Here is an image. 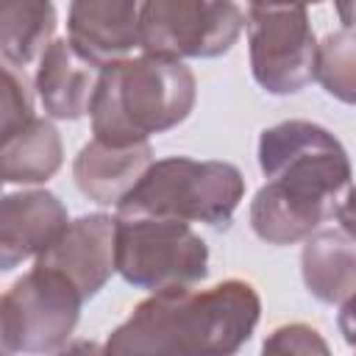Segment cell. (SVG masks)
I'll list each match as a JSON object with an SVG mask.
<instances>
[{"label":"cell","instance_id":"obj_1","mask_svg":"<svg viewBox=\"0 0 356 356\" xmlns=\"http://www.w3.org/2000/svg\"><path fill=\"white\" fill-rule=\"evenodd\" d=\"M259 167L267 184L250 200V228L267 245L306 242L337 214L353 167L342 142L309 120L270 125L259 136Z\"/></svg>","mask_w":356,"mask_h":356},{"label":"cell","instance_id":"obj_2","mask_svg":"<svg viewBox=\"0 0 356 356\" xmlns=\"http://www.w3.org/2000/svg\"><path fill=\"white\" fill-rule=\"evenodd\" d=\"M261 300L250 281L153 292L106 339V356H234L253 337Z\"/></svg>","mask_w":356,"mask_h":356},{"label":"cell","instance_id":"obj_3","mask_svg":"<svg viewBox=\"0 0 356 356\" xmlns=\"http://www.w3.org/2000/svg\"><path fill=\"white\" fill-rule=\"evenodd\" d=\"M195 100L197 81L184 61L142 53L100 72L89 103L92 134L111 147L145 145L153 134L178 128Z\"/></svg>","mask_w":356,"mask_h":356},{"label":"cell","instance_id":"obj_4","mask_svg":"<svg viewBox=\"0 0 356 356\" xmlns=\"http://www.w3.org/2000/svg\"><path fill=\"white\" fill-rule=\"evenodd\" d=\"M245 197V178L231 161L170 156L153 161L114 217H159L228 228Z\"/></svg>","mask_w":356,"mask_h":356},{"label":"cell","instance_id":"obj_5","mask_svg":"<svg viewBox=\"0 0 356 356\" xmlns=\"http://www.w3.org/2000/svg\"><path fill=\"white\" fill-rule=\"evenodd\" d=\"M117 273L150 295L186 289L209 275V245L178 220L117 217Z\"/></svg>","mask_w":356,"mask_h":356},{"label":"cell","instance_id":"obj_6","mask_svg":"<svg viewBox=\"0 0 356 356\" xmlns=\"http://www.w3.org/2000/svg\"><path fill=\"white\" fill-rule=\"evenodd\" d=\"M83 295L78 286L50 267L28 270L0 300L3 356L56 353L70 342L78 325Z\"/></svg>","mask_w":356,"mask_h":356},{"label":"cell","instance_id":"obj_7","mask_svg":"<svg viewBox=\"0 0 356 356\" xmlns=\"http://www.w3.org/2000/svg\"><path fill=\"white\" fill-rule=\"evenodd\" d=\"M245 28V11L211 0H147L139 14V50L172 61L217 58L228 53Z\"/></svg>","mask_w":356,"mask_h":356},{"label":"cell","instance_id":"obj_8","mask_svg":"<svg viewBox=\"0 0 356 356\" xmlns=\"http://www.w3.org/2000/svg\"><path fill=\"white\" fill-rule=\"evenodd\" d=\"M253 81L270 95H295L314 81L317 39L306 6L250 3L245 8Z\"/></svg>","mask_w":356,"mask_h":356},{"label":"cell","instance_id":"obj_9","mask_svg":"<svg viewBox=\"0 0 356 356\" xmlns=\"http://www.w3.org/2000/svg\"><path fill=\"white\" fill-rule=\"evenodd\" d=\"M36 267L58 270L83 300L95 298L117 273V217L97 211L70 220L61 236L36 259Z\"/></svg>","mask_w":356,"mask_h":356},{"label":"cell","instance_id":"obj_10","mask_svg":"<svg viewBox=\"0 0 356 356\" xmlns=\"http://www.w3.org/2000/svg\"><path fill=\"white\" fill-rule=\"evenodd\" d=\"M142 3L134 0H75L67 8V39L97 72L131 58L139 47Z\"/></svg>","mask_w":356,"mask_h":356},{"label":"cell","instance_id":"obj_11","mask_svg":"<svg viewBox=\"0 0 356 356\" xmlns=\"http://www.w3.org/2000/svg\"><path fill=\"white\" fill-rule=\"evenodd\" d=\"M70 225L64 203L47 189L8 192L0 203V267L39 259Z\"/></svg>","mask_w":356,"mask_h":356},{"label":"cell","instance_id":"obj_12","mask_svg":"<svg viewBox=\"0 0 356 356\" xmlns=\"http://www.w3.org/2000/svg\"><path fill=\"white\" fill-rule=\"evenodd\" d=\"M150 142L134 147H111L100 139H89L72 161V178L83 197L100 206H120L150 170Z\"/></svg>","mask_w":356,"mask_h":356},{"label":"cell","instance_id":"obj_13","mask_svg":"<svg viewBox=\"0 0 356 356\" xmlns=\"http://www.w3.org/2000/svg\"><path fill=\"white\" fill-rule=\"evenodd\" d=\"M100 72L78 56L70 39H56L36 64L33 89L53 120H81L89 111Z\"/></svg>","mask_w":356,"mask_h":356},{"label":"cell","instance_id":"obj_14","mask_svg":"<svg viewBox=\"0 0 356 356\" xmlns=\"http://www.w3.org/2000/svg\"><path fill=\"white\" fill-rule=\"evenodd\" d=\"M300 275L320 303H345L356 292V239L342 231H317L300 250Z\"/></svg>","mask_w":356,"mask_h":356},{"label":"cell","instance_id":"obj_15","mask_svg":"<svg viewBox=\"0 0 356 356\" xmlns=\"http://www.w3.org/2000/svg\"><path fill=\"white\" fill-rule=\"evenodd\" d=\"M61 161V136L44 117H33L0 145V172L6 184H44L58 172Z\"/></svg>","mask_w":356,"mask_h":356},{"label":"cell","instance_id":"obj_16","mask_svg":"<svg viewBox=\"0 0 356 356\" xmlns=\"http://www.w3.org/2000/svg\"><path fill=\"white\" fill-rule=\"evenodd\" d=\"M56 8L47 0H11L0 8V53L3 67L25 72L56 42Z\"/></svg>","mask_w":356,"mask_h":356},{"label":"cell","instance_id":"obj_17","mask_svg":"<svg viewBox=\"0 0 356 356\" xmlns=\"http://www.w3.org/2000/svg\"><path fill=\"white\" fill-rule=\"evenodd\" d=\"M314 81L339 103L356 106V28L334 31L317 44Z\"/></svg>","mask_w":356,"mask_h":356},{"label":"cell","instance_id":"obj_18","mask_svg":"<svg viewBox=\"0 0 356 356\" xmlns=\"http://www.w3.org/2000/svg\"><path fill=\"white\" fill-rule=\"evenodd\" d=\"M33 92L25 72L3 67V97H0V139L11 136L33 120Z\"/></svg>","mask_w":356,"mask_h":356},{"label":"cell","instance_id":"obj_19","mask_svg":"<svg viewBox=\"0 0 356 356\" xmlns=\"http://www.w3.org/2000/svg\"><path fill=\"white\" fill-rule=\"evenodd\" d=\"M261 356H331V348L309 323H284L267 334Z\"/></svg>","mask_w":356,"mask_h":356},{"label":"cell","instance_id":"obj_20","mask_svg":"<svg viewBox=\"0 0 356 356\" xmlns=\"http://www.w3.org/2000/svg\"><path fill=\"white\" fill-rule=\"evenodd\" d=\"M334 217L339 222V231L348 234L350 239H356V186L348 189V195L342 197V203H339Z\"/></svg>","mask_w":356,"mask_h":356},{"label":"cell","instance_id":"obj_21","mask_svg":"<svg viewBox=\"0 0 356 356\" xmlns=\"http://www.w3.org/2000/svg\"><path fill=\"white\" fill-rule=\"evenodd\" d=\"M337 325H339V334L345 337V342L350 348H356V292L339 303V314H337Z\"/></svg>","mask_w":356,"mask_h":356},{"label":"cell","instance_id":"obj_22","mask_svg":"<svg viewBox=\"0 0 356 356\" xmlns=\"http://www.w3.org/2000/svg\"><path fill=\"white\" fill-rule=\"evenodd\" d=\"M53 356H106V345H100L95 339H70Z\"/></svg>","mask_w":356,"mask_h":356}]
</instances>
